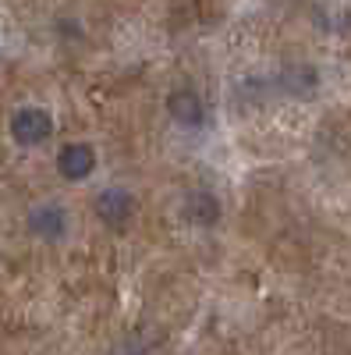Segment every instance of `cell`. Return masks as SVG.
Returning a JSON list of instances; mask_svg holds the SVG:
<instances>
[{
  "label": "cell",
  "mask_w": 351,
  "mask_h": 355,
  "mask_svg": "<svg viewBox=\"0 0 351 355\" xmlns=\"http://www.w3.org/2000/svg\"><path fill=\"white\" fill-rule=\"evenodd\" d=\"M53 135V117L43 107H21L11 117V139L18 146H43Z\"/></svg>",
  "instance_id": "cell-1"
},
{
  "label": "cell",
  "mask_w": 351,
  "mask_h": 355,
  "mask_svg": "<svg viewBox=\"0 0 351 355\" xmlns=\"http://www.w3.org/2000/svg\"><path fill=\"white\" fill-rule=\"evenodd\" d=\"M93 210H96V217L107 227H128L132 217H135V196L128 189H121V185H110V189H103L96 196Z\"/></svg>",
  "instance_id": "cell-2"
},
{
  "label": "cell",
  "mask_w": 351,
  "mask_h": 355,
  "mask_svg": "<svg viewBox=\"0 0 351 355\" xmlns=\"http://www.w3.org/2000/svg\"><path fill=\"white\" fill-rule=\"evenodd\" d=\"M57 171H61L64 182H85L96 171V150L89 142H68L57 153Z\"/></svg>",
  "instance_id": "cell-3"
},
{
  "label": "cell",
  "mask_w": 351,
  "mask_h": 355,
  "mask_svg": "<svg viewBox=\"0 0 351 355\" xmlns=\"http://www.w3.org/2000/svg\"><path fill=\"white\" fill-rule=\"evenodd\" d=\"M28 231H33L36 239H43V242L64 239V231H68V210H64L61 202H43V206H36V210L28 214Z\"/></svg>",
  "instance_id": "cell-4"
},
{
  "label": "cell",
  "mask_w": 351,
  "mask_h": 355,
  "mask_svg": "<svg viewBox=\"0 0 351 355\" xmlns=\"http://www.w3.org/2000/svg\"><path fill=\"white\" fill-rule=\"evenodd\" d=\"M167 114L185 128H195V125L206 121V107H202V100L192 93V89H174V93L167 96Z\"/></svg>",
  "instance_id": "cell-5"
},
{
  "label": "cell",
  "mask_w": 351,
  "mask_h": 355,
  "mask_svg": "<svg viewBox=\"0 0 351 355\" xmlns=\"http://www.w3.org/2000/svg\"><path fill=\"white\" fill-rule=\"evenodd\" d=\"M181 214H185L195 227H213V224L220 220V199H217L210 189H195V192H188Z\"/></svg>",
  "instance_id": "cell-6"
},
{
  "label": "cell",
  "mask_w": 351,
  "mask_h": 355,
  "mask_svg": "<svg viewBox=\"0 0 351 355\" xmlns=\"http://www.w3.org/2000/svg\"><path fill=\"white\" fill-rule=\"evenodd\" d=\"M280 89H284L287 96L305 100V96H312L316 89H319V75H316L312 64H287L280 71Z\"/></svg>",
  "instance_id": "cell-7"
}]
</instances>
